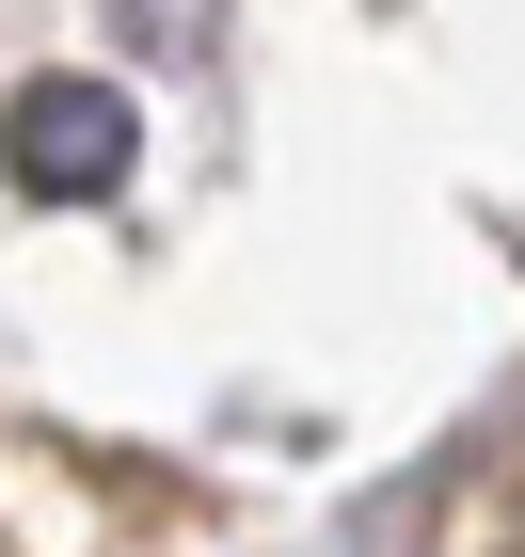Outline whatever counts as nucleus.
Here are the masks:
<instances>
[{"label": "nucleus", "instance_id": "obj_1", "mask_svg": "<svg viewBox=\"0 0 525 557\" xmlns=\"http://www.w3.org/2000/svg\"><path fill=\"white\" fill-rule=\"evenodd\" d=\"M128 96L80 81V64H48V81H16V112H0V160H16V191H48V208H96L112 175H128Z\"/></svg>", "mask_w": 525, "mask_h": 557}]
</instances>
